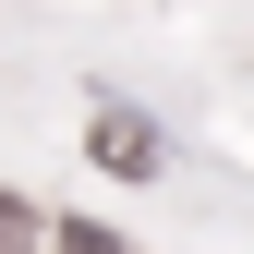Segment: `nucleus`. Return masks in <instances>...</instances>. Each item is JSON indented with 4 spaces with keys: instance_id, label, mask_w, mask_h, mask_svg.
<instances>
[{
    "instance_id": "f257e3e1",
    "label": "nucleus",
    "mask_w": 254,
    "mask_h": 254,
    "mask_svg": "<svg viewBox=\"0 0 254 254\" xmlns=\"http://www.w3.org/2000/svg\"><path fill=\"white\" fill-rule=\"evenodd\" d=\"M97 157H109V170H145V121H121V109H97Z\"/></svg>"
}]
</instances>
